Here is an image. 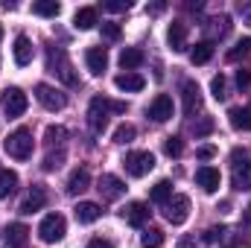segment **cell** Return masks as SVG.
<instances>
[{"label": "cell", "mask_w": 251, "mask_h": 248, "mask_svg": "<svg viewBox=\"0 0 251 248\" xmlns=\"http://www.w3.org/2000/svg\"><path fill=\"white\" fill-rule=\"evenodd\" d=\"M164 216L170 225H184L190 216V198L187 196H173L167 204H164Z\"/></svg>", "instance_id": "cell-9"}, {"label": "cell", "mask_w": 251, "mask_h": 248, "mask_svg": "<svg viewBox=\"0 0 251 248\" xmlns=\"http://www.w3.org/2000/svg\"><path fill=\"white\" fill-rule=\"evenodd\" d=\"M134 125L131 123H123V125H117V131H114V143H131L134 140Z\"/></svg>", "instance_id": "cell-33"}, {"label": "cell", "mask_w": 251, "mask_h": 248, "mask_svg": "<svg viewBox=\"0 0 251 248\" xmlns=\"http://www.w3.org/2000/svg\"><path fill=\"white\" fill-rule=\"evenodd\" d=\"M26 240H29V228H26L24 222H12V225L6 228V237H3L6 248H24Z\"/></svg>", "instance_id": "cell-16"}, {"label": "cell", "mask_w": 251, "mask_h": 248, "mask_svg": "<svg viewBox=\"0 0 251 248\" xmlns=\"http://www.w3.org/2000/svg\"><path fill=\"white\" fill-rule=\"evenodd\" d=\"M149 12H152V15H158V12H164V3H155V6H149Z\"/></svg>", "instance_id": "cell-45"}, {"label": "cell", "mask_w": 251, "mask_h": 248, "mask_svg": "<svg viewBox=\"0 0 251 248\" xmlns=\"http://www.w3.org/2000/svg\"><path fill=\"white\" fill-rule=\"evenodd\" d=\"M97 190H100V196H102L105 201H117V198L126 193V184L117 178V175H102Z\"/></svg>", "instance_id": "cell-14"}, {"label": "cell", "mask_w": 251, "mask_h": 248, "mask_svg": "<svg viewBox=\"0 0 251 248\" xmlns=\"http://www.w3.org/2000/svg\"><path fill=\"white\" fill-rule=\"evenodd\" d=\"M6 152H9V158H15V161H26L29 155H32V131L29 128H15L9 137H6Z\"/></svg>", "instance_id": "cell-2"}, {"label": "cell", "mask_w": 251, "mask_h": 248, "mask_svg": "<svg viewBox=\"0 0 251 248\" xmlns=\"http://www.w3.org/2000/svg\"><path fill=\"white\" fill-rule=\"evenodd\" d=\"M228 123H231V128H237V131H249L251 128V108H231L228 111Z\"/></svg>", "instance_id": "cell-25"}, {"label": "cell", "mask_w": 251, "mask_h": 248, "mask_svg": "<svg viewBox=\"0 0 251 248\" xmlns=\"http://www.w3.org/2000/svg\"><path fill=\"white\" fill-rule=\"evenodd\" d=\"M164 152H167L170 158H178V155L184 152V143H181V137H167V140H164Z\"/></svg>", "instance_id": "cell-35"}, {"label": "cell", "mask_w": 251, "mask_h": 248, "mask_svg": "<svg viewBox=\"0 0 251 248\" xmlns=\"http://www.w3.org/2000/svg\"><path fill=\"white\" fill-rule=\"evenodd\" d=\"M173 114H176L173 97H167V94H158V97L152 99V105H149V117H152L155 123H167V120H173Z\"/></svg>", "instance_id": "cell-10"}, {"label": "cell", "mask_w": 251, "mask_h": 248, "mask_svg": "<svg viewBox=\"0 0 251 248\" xmlns=\"http://www.w3.org/2000/svg\"><path fill=\"white\" fill-rule=\"evenodd\" d=\"M85 64H88V70H91L94 76H102L105 67H108V53H105V47H91V50H85Z\"/></svg>", "instance_id": "cell-15"}, {"label": "cell", "mask_w": 251, "mask_h": 248, "mask_svg": "<svg viewBox=\"0 0 251 248\" xmlns=\"http://www.w3.org/2000/svg\"><path fill=\"white\" fill-rule=\"evenodd\" d=\"M231 181L237 190H251V158L246 152H240V149H234V155H231Z\"/></svg>", "instance_id": "cell-6"}, {"label": "cell", "mask_w": 251, "mask_h": 248, "mask_svg": "<svg viewBox=\"0 0 251 248\" xmlns=\"http://www.w3.org/2000/svg\"><path fill=\"white\" fill-rule=\"evenodd\" d=\"M123 164H126V173H128L131 178H143V175H149V173L155 170V155L137 149V152H128V155H126Z\"/></svg>", "instance_id": "cell-5"}, {"label": "cell", "mask_w": 251, "mask_h": 248, "mask_svg": "<svg viewBox=\"0 0 251 248\" xmlns=\"http://www.w3.org/2000/svg\"><path fill=\"white\" fill-rule=\"evenodd\" d=\"M167 44L173 53H184L187 50V24L184 21H173L167 29Z\"/></svg>", "instance_id": "cell-11"}, {"label": "cell", "mask_w": 251, "mask_h": 248, "mask_svg": "<svg viewBox=\"0 0 251 248\" xmlns=\"http://www.w3.org/2000/svg\"><path fill=\"white\" fill-rule=\"evenodd\" d=\"M210 59H213V41H199L190 50V62L193 64H207Z\"/></svg>", "instance_id": "cell-26"}, {"label": "cell", "mask_w": 251, "mask_h": 248, "mask_svg": "<svg viewBox=\"0 0 251 248\" xmlns=\"http://www.w3.org/2000/svg\"><path fill=\"white\" fill-rule=\"evenodd\" d=\"M108 111H117V114H123L126 111V102H111V99H105V97H94L91 99V108H88V123L91 128L100 134V131H105V125H108Z\"/></svg>", "instance_id": "cell-1"}, {"label": "cell", "mask_w": 251, "mask_h": 248, "mask_svg": "<svg viewBox=\"0 0 251 248\" xmlns=\"http://www.w3.org/2000/svg\"><path fill=\"white\" fill-rule=\"evenodd\" d=\"M32 12L41 15V18H56L62 12V6L56 0H38V3H32Z\"/></svg>", "instance_id": "cell-29"}, {"label": "cell", "mask_w": 251, "mask_h": 248, "mask_svg": "<svg viewBox=\"0 0 251 248\" xmlns=\"http://www.w3.org/2000/svg\"><path fill=\"white\" fill-rule=\"evenodd\" d=\"M35 99L47 108V111H62L64 105H67V97H64L59 88H53V85H35Z\"/></svg>", "instance_id": "cell-8"}, {"label": "cell", "mask_w": 251, "mask_h": 248, "mask_svg": "<svg viewBox=\"0 0 251 248\" xmlns=\"http://www.w3.org/2000/svg\"><path fill=\"white\" fill-rule=\"evenodd\" d=\"M102 38L105 41H117L120 38V24H102Z\"/></svg>", "instance_id": "cell-38"}, {"label": "cell", "mask_w": 251, "mask_h": 248, "mask_svg": "<svg viewBox=\"0 0 251 248\" xmlns=\"http://www.w3.org/2000/svg\"><path fill=\"white\" fill-rule=\"evenodd\" d=\"M181 97H184V111H187V114H193V111L201 105V91H199L196 82H184V85H181Z\"/></svg>", "instance_id": "cell-22"}, {"label": "cell", "mask_w": 251, "mask_h": 248, "mask_svg": "<svg viewBox=\"0 0 251 248\" xmlns=\"http://www.w3.org/2000/svg\"><path fill=\"white\" fill-rule=\"evenodd\" d=\"M0 105H3V111H6V117H21L24 111H26V105H29V99H26V94L21 91V88H6L3 91V99H0Z\"/></svg>", "instance_id": "cell-7"}, {"label": "cell", "mask_w": 251, "mask_h": 248, "mask_svg": "<svg viewBox=\"0 0 251 248\" xmlns=\"http://www.w3.org/2000/svg\"><path fill=\"white\" fill-rule=\"evenodd\" d=\"M73 213H76V222H79V225H91V222H97V219L102 216V207H100L97 201H79V204L73 207Z\"/></svg>", "instance_id": "cell-17"}, {"label": "cell", "mask_w": 251, "mask_h": 248, "mask_svg": "<svg viewBox=\"0 0 251 248\" xmlns=\"http://www.w3.org/2000/svg\"><path fill=\"white\" fill-rule=\"evenodd\" d=\"M12 56H15V64L18 67H26L32 62V41L26 35H18L15 38V47H12Z\"/></svg>", "instance_id": "cell-19"}, {"label": "cell", "mask_w": 251, "mask_h": 248, "mask_svg": "<svg viewBox=\"0 0 251 248\" xmlns=\"http://www.w3.org/2000/svg\"><path fill=\"white\" fill-rule=\"evenodd\" d=\"M193 131H196V137H204V134H210V131H213V120H210V117H201L199 123L193 125Z\"/></svg>", "instance_id": "cell-37"}, {"label": "cell", "mask_w": 251, "mask_h": 248, "mask_svg": "<svg viewBox=\"0 0 251 248\" xmlns=\"http://www.w3.org/2000/svg\"><path fill=\"white\" fill-rule=\"evenodd\" d=\"M105 9L108 12H128L131 9V0H105Z\"/></svg>", "instance_id": "cell-39"}, {"label": "cell", "mask_w": 251, "mask_h": 248, "mask_svg": "<svg viewBox=\"0 0 251 248\" xmlns=\"http://www.w3.org/2000/svg\"><path fill=\"white\" fill-rule=\"evenodd\" d=\"M47 70H50V73H56L64 85H76L73 67H70V62H67V53H64L62 47H50V50H47Z\"/></svg>", "instance_id": "cell-3"}, {"label": "cell", "mask_w": 251, "mask_h": 248, "mask_svg": "<svg viewBox=\"0 0 251 248\" xmlns=\"http://www.w3.org/2000/svg\"><path fill=\"white\" fill-rule=\"evenodd\" d=\"M249 85H251V70L240 67V70H237V88H240V91H246Z\"/></svg>", "instance_id": "cell-40"}, {"label": "cell", "mask_w": 251, "mask_h": 248, "mask_svg": "<svg viewBox=\"0 0 251 248\" xmlns=\"http://www.w3.org/2000/svg\"><path fill=\"white\" fill-rule=\"evenodd\" d=\"M196 155H199L201 161H210V158L216 155V149H213V146H199V149H196Z\"/></svg>", "instance_id": "cell-42"}, {"label": "cell", "mask_w": 251, "mask_h": 248, "mask_svg": "<svg viewBox=\"0 0 251 248\" xmlns=\"http://www.w3.org/2000/svg\"><path fill=\"white\" fill-rule=\"evenodd\" d=\"M251 50V38H243V41H237L234 44V50H228V62H240V59H246Z\"/></svg>", "instance_id": "cell-32"}, {"label": "cell", "mask_w": 251, "mask_h": 248, "mask_svg": "<svg viewBox=\"0 0 251 248\" xmlns=\"http://www.w3.org/2000/svg\"><path fill=\"white\" fill-rule=\"evenodd\" d=\"M0 38H3V26H0Z\"/></svg>", "instance_id": "cell-46"}, {"label": "cell", "mask_w": 251, "mask_h": 248, "mask_svg": "<svg viewBox=\"0 0 251 248\" xmlns=\"http://www.w3.org/2000/svg\"><path fill=\"white\" fill-rule=\"evenodd\" d=\"M143 62H146V56L137 47H126L123 53H120V67H123L126 73H134V67H140Z\"/></svg>", "instance_id": "cell-24"}, {"label": "cell", "mask_w": 251, "mask_h": 248, "mask_svg": "<svg viewBox=\"0 0 251 248\" xmlns=\"http://www.w3.org/2000/svg\"><path fill=\"white\" fill-rule=\"evenodd\" d=\"M196 184L201 187L204 193H216L219 184H222V175H219L216 167H199L196 170Z\"/></svg>", "instance_id": "cell-12"}, {"label": "cell", "mask_w": 251, "mask_h": 248, "mask_svg": "<svg viewBox=\"0 0 251 248\" xmlns=\"http://www.w3.org/2000/svg\"><path fill=\"white\" fill-rule=\"evenodd\" d=\"M88 187H91V173H88L85 167H79V170L70 173V178H67V193H70V196H79V193H85Z\"/></svg>", "instance_id": "cell-20"}, {"label": "cell", "mask_w": 251, "mask_h": 248, "mask_svg": "<svg viewBox=\"0 0 251 248\" xmlns=\"http://www.w3.org/2000/svg\"><path fill=\"white\" fill-rule=\"evenodd\" d=\"M44 137H47V143H50V146H56V143L62 146V143H64V137H67V128H62V125H50Z\"/></svg>", "instance_id": "cell-34"}, {"label": "cell", "mask_w": 251, "mask_h": 248, "mask_svg": "<svg viewBox=\"0 0 251 248\" xmlns=\"http://www.w3.org/2000/svg\"><path fill=\"white\" fill-rule=\"evenodd\" d=\"M149 198H152L155 204H167V201L173 198V184H170L167 178H161L158 184H155L152 190H149Z\"/></svg>", "instance_id": "cell-27"}, {"label": "cell", "mask_w": 251, "mask_h": 248, "mask_svg": "<svg viewBox=\"0 0 251 248\" xmlns=\"http://www.w3.org/2000/svg\"><path fill=\"white\" fill-rule=\"evenodd\" d=\"M222 234H225V228H207L204 231V243H216V240H222Z\"/></svg>", "instance_id": "cell-41"}, {"label": "cell", "mask_w": 251, "mask_h": 248, "mask_svg": "<svg viewBox=\"0 0 251 248\" xmlns=\"http://www.w3.org/2000/svg\"><path fill=\"white\" fill-rule=\"evenodd\" d=\"M44 204H47V193H44V187L35 184L32 190H29V196L21 201V213H38Z\"/></svg>", "instance_id": "cell-18"}, {"label": "cell", "mask_w": 251, "mask_h": 248, "mask_svg": "<svg viewBox=\"0 0 251 248\" xmlns=\"http://www.w3.org/2000/svg\"><path fill=\"white\" fill-rule=\"evenodd\" d=\"M114 85H117L120 91L137 94V91H143V88H146V79H143L140 73H120V76H114Z\"/></svg>", "instance_id": "cell-21"}, {"label": "cell", "mask_w": 251, "mask_h": 248, "mask_svg": "<svg viewBox=\"0 0 251 248\" xmlns=\"http://www.w3.org/2000/svg\"><path fill=\"white\" fill-rule=\"evenodd\" d=\"M64 231H67V222H64L62 213H47L41 219V225H38V240L53 246V243H59L64 237Z\"/></svg>", "instance_id": "cell-4"}, {"label": "cell", "mask_w": 251, "mask_h": 248, "mask_svg": "<svg viewBox=\"0 0 251 248\" xmlns=\"http://www.w3.org/2000/svg\"><path fill=\"white\" fill-rule=\"evenodd\" d=\"M140 246L143 248H161L164 246V231H161V228H149V231H143Z\"/></svg>", "instance_id": "cell-31"}, {"label": "cell", "mask_w": 251, "mask_h": 248, "mask_svg": "<svg viewBox=\"0 0 251 248\" xmlns=\"http://www.w3.org/2000/svg\"><path fill=\"white\" fill-rule=\"evenodd\" d=\"M243 18H246V24L251 26V6H243Z\"/></svg>", "instance_id": "cell-44"}, {"label": "cell", "mask_w": 251, "mask_h": 248, "mask_svg": "<svg viewBox=\"0 0 251 248\" xmlns=\"http://www.w3.org/2000/svg\"><path fill=\"white\" fill-rule=\"evenodd\" d=\"M88 248H114V246H111V240H102V237H94V240L88 243Z\"/></svg>", "instance_id": "cell-43"}, {"label": "cell", "mask_w": 251, "mask_h": 248, "mask_svg": "<svg viewBox=\"0 0 251 248\" xmlns=\"http://www.w3.org/2000/svg\"><path fill=\"white\" fill-rule=\"evenodd\" d=\"M62 164H64V149H59V152H50V155L44 158V170H47V173L59 170Z\"/></svg>", "instance_id": "cell-36"}, {"label": "cell", "mask_w": 251, "mask_h": 248, "mask_svg": "<svg viewBox=\"0 0 251 248\" xmlns=\"http://www.w3.org/2000/svg\"><path fill=\"white\" fill-rule=\"evenodd\" d=\"M123 219L131 225V228H143L146 219H149V207L143 201H128L123 207Z\"/></svg>", "instance_id": "cell-13"}, {"label": "cell", "mask_w": 251, "mask_h": 248, "mask_svg": "<svg viewBox=\"0 0 251 248\" xmlns=\"http://www.w3.org/2000/svg\"><path fill=\"white\" fill-rule=\"evenodd\" d=\"M15 187H18V173H12V170H0V198L12 196Z\"/></svg>", "instance_id": "cell-28"}, {"label": "cell", "mask_w": 251, "mask_h": 248, "mask_svg": "<svg viewBox=\"0 0 251 248\" xmlns=\"http://www.w3.org/2000/svg\"><path fill=\"white\" fill-rule=\"evenodd\" d=\"M210 94H213V99H219V102L228 99V79H225L222 73H216V76L210 79Z\"/></svg>", "instance_id": "cell-30"}, {"label": "cell", "mask_w": 251, "mask_h": 248, "mask_svg": "<svg viewBox=\"0 0 251 248\" xmlns=\"http://www.w3.org/2000/svg\"><path fill=\"white\" fill-rule=\"evenodd\" d=\"M100 21H97V9L94 6H82V9H76V15H73V26L76 29H94Z\"/></svg>", "instance_id": "cell-23"}]
</instances>
